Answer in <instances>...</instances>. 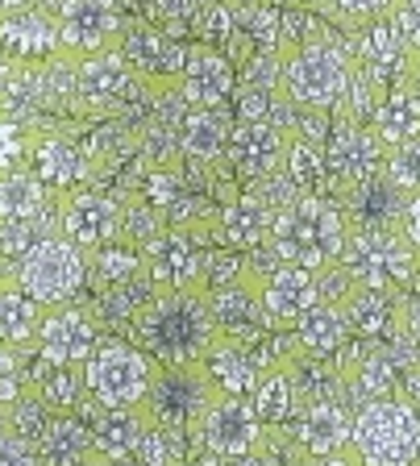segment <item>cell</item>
Listing matches in <instances>:
<instances>
[{"label":"cell","instance_id":"26","mask_svg":"<svg viewBox=\"0 0 420 466\" xmlns=\"http://www.w3.org/2000/svg\"><path fill=\"white\" fill-rule=\"evenodd\" d=\"M342 304H345V317H350V329L362 333V338H391V329L400 333V304H404V296L345 283ZM400 338H404V333H400Z\"/></svg>","mask_w":420,"mask_h":466},{"label":"cell","instance_id":"15","mask_svg":"<svg viewBox=\"0 0 420 466\" xmlns=\"http://www.w3.org/2000/svg\"><path fill=\"white\" fill-rule=\"evenodd\" d=\"M284 150H287V126H279V121H234L221 158L245 187H255L284 171Z\"/></svg>","mask_w":420,"mask_h":466},{"label":"cell","instance_id":"47","mask_svg":"<svg viewBox=\"0 0 420 466\" xmlns=\"http://www.w3.org/2000/svg\"><path fill=\"white\" fill-rule=\"evenodd\" d=\"M234 9H258V5H279V0H225Z\"/></svg>","mask_w":420,"mask_h":466},{"label":"cell","instance_id":"6","mask_svg":"<svg viewBox=\"0 0 420 466\" xmlns=\"http://www.w3.org/2000/svg\"><path fill=\"white\" fill-rule=\"evenodd\" d=\"M13 267H17V288L30 291L34 300H42L46 309L63 300H75L84 291V283H88V254L79 250L75 242H67L63 233H46Z\"/></svg>","mask_w":420,"mask_h":466},{"label":"cell","instance_id":"43","mask_svg":"<svg viewBox=\"0 0 420 466\" xmlns=\"http://www.w3.org/2000/svg\"><path fill=\"white\" fill-rule=\"evenodd\" d=\"M400 333H404V341H412L420 350V288L408 291L400 304Z\"/></svg>","mask_w":420,"mask_h":466},{"label":"cell","instance_id":"23","mask_svg":"<svg viewBox=\"0 0 420 466\" xmlns=\"http://www.w3.org/2000/svg\"><path fill=\"white\" fill-rule=\"evenodd\" d=\"M229 129H234V121H229L225 108H187L175 121L179 158H187V163H195V167L216 163V158L225 155Z\"/></svg>","mask_w":420,"mask_h":466},{"label":"cell","instance_id":"30","mask_svg":"<svg viewBox=\"0 0 420 466\" xmlns=\"http://www.w3.org/2000/svg\"><path fill=\"white\" fill-rule=\"evenodd\" d=\"M42 317H46V304L34 300L30 291H21L17 283L0 288V346L5 350H30Z\"/></svg>","mask_w":420,"mask_h":466},{"label":"cell","instance_id":"39","mask_svg":"<svg viewBox=\"0 0 420 466\" xmlns=\"http://www.w3.org/2000/svg\"><path fill=\"white\" fill-rule=\"evenodd\" d=\"M129 454L137 458V466H175V441H171L166 429H158L155 420H150V425L137 433Z\"/></svg>","mask_w":420,"mask_h":466},{"label":"cell","instance_id":"37","mask_svg":"<svg viewBox=\"0 0 420 466\" xmlns=\"http://www.w3.org/2000/svg\"><path fill=\"white\" fill-rule=\"evenodd\" d=\"M30 146H34L30 126H25V121H17V116H9V113H0V175L25 167Z\"/></svg>","mask_w":420,"mask_h":466},{"label":"cell","instance_id":"45","mask_svg":"<svg viewBox=\"0 0 420 466\" xmlns=\"http://www.w3.org/2000/svg\"><path fill=\"white\" fill-rule=\"evenodd\" d=\"M313 466H362L354 450H342V454H329V458H313Z\"/></svg>","mask_w":420,"mask_h":466},{"label":"cell","instance_id":"22","mask_svg":"<svg viewBox=\"0 0 420 466\" xmlns=\"http://www.w3.org/2000/svg\"><path fill=\"white\" fill-rule=\"evenodd\" d=\"M287 333H292V341L300 346V354H308V359H329V354L345 350V341L354 338L345 304L329 300V296H321Z\"/></svg>","mask_w":420,"mask_h":466},{"label":"cell","instance_id":"5","mask_svg":"<svg viewBox=\"0 0 420 466\" xmlns=\"http://www.w3.org/2000/svg\"><path fill=\"white\" fill-rule=\"evenodd\" d=\"M221 391L213 388L205 362H179V367L155 362V379H150V391L142 400V408L150 412V420L158 429L179 437V433H195L200 417L208 412V404Z\"/></svg>","mask_w":420,"mask_h":466},{"label":"cell","instance_id":"10","mask_svg":"<svg viewBox=\"0 0 420 466\" xmlns=\"http://www.w3.org/2000/svg\"><path fill=\"white\" fill-rule=\"evenodd\" d=\"M55 229L92 258L96 250L121 242V233H125V200L96 192V187H75L67 196H55Z\"/></svg>","mask_w":420,"mask_h":466},{"label":"cell","instance_id":"24","mask_svg":"<svg viewBox=\"0 0 420 466\" xmlns=\"http://www.w3.org/2000/svg\"><path fill=\"white\" fill-rule=\"evenodd\" d=\"M350 429L354 417L345 412V404L337 400H313L304 408L300 425H295V437L308 458H329V454H342L350 450Z\"/></svg>","mask_w":420,"mask_h":466},{"label":"cell","instance_id":"9","mask_svg":"<svg viewBox=\"0 0 420 466\" xmlns=\"http://www.w3.org/2000/svg\"><path fill=\"white\" fill-rule=\"evenodd\" d=\"M46 13L59 29V55L67 58L117 50L121 29H125L121 0H50Z\"/></svg>","mask_w":420,"mask_h":466},{"label":"cell","instance_id":"34","mask_svg":"<svg viewBox=\"0 0 420 466\" xmlns=\"http://www.w3.org/2000/svg\"><path fill=\"white\" fill-rule=\"evenodd\" d=\"M350 391L362 396V404L383 400V396H395V367H391L387 354L362 359V367H354V375H350Z\"/></svg>","mask_w":420,"mask_h":466},{"label":"cell","instance_id":"41","mask_svg":"<svg viewBox=\"0 0 420 466\" xmlns=\"http://www.w3.org/2000/svg\"><path fill=\"white\" fill-rule=\"evenodd\" d=\"M0 466H38L34 437H25L21 429H0Z\"/></svg>","mask_w":420,"mask_h":466},{"label":"cell","instance_id":"49","mask_svg":"<svg viewBox=\"0 0 420 466\" xmlns=\"http://www.w3.org/2000/svg\"><path fill=\"white\" fill-rule=\"evenodd\" d=\"M404 466H420V462H404Z\"/></svg>","mask_w":420,"mask_h":466},{"label":"cell","instance_id":"35","mask_svg":"<svg viewBox=\"0 0 420 466\" xmlns=\"http://www.w3.org/2000/svg\"><path fill=\"white\" fill-rule=\"evenodd\" d=\"M84 367H50V379L42 383V408H59V412H71V408L84 400Z\"/></svg>","mask_w":420,"mask_h":466},{"label":"cell","instance_id":"13","mask_svg":"<svg viewBox=\"0 0 420 466\" xmlns=\"http://www.w3.org/2000/svg\"><path fill=\"white\" fill-rule=\"evenodd\" d=\"M34 346H38V354H42L46 367H84L100 346L96 312L84 309V304H75V300L50 304L46 317H42V325H38Z\"/></svg>","mask_w":420,"mask_h":466},{"label":"cell","instance_id":"17","mask_svg":"<svg viewBox=\"0 0 420 466\" xmlns=\"http://www.w3.org/2000/svg\"><path fill=\"white\" fill-rule=\"evenodd\" d=\"M0 55L17 67H42L59 58V29L46 9H5L0 13Z\"/></svg>","mask_w":420,"mask_h":466},{"label":"cell","instance_id":"36","mask_svg":"<svg viewBox=\"0 0 420 466\" xmlns=\"http://www.w3.org/2000/svg\"><path fill=\"white\" fill-rule=\"evenodd\" d=\"M383 175H387L404 196H416L420 192V137L395 146V150H383Z\"/></svg>","mask_w":420,"mask_h":466},{"label":"cell","instance_id":"27","mask_svg":"<svg viewBox=\"0 0 420 466\" xmlns=\"http://www.w3.org/2000/svg\"><path fill=\"white\" fill-rule=\"evenodd\" d=\"M34 450H38V466H79L96 450V441H92V429L84 420L63 412V417H50L38 429Z\"/></svg>","mask_w":420,"mask_h":466},{"label":"cell","instance_id":"20","mask_svg":"<svg viewBox=\"0 0 420 466\" xmlns=\"http://www.w3.org/2000/svg\"><path fill=\"white\" fill-rule=\"evenodd\" d=\"M25 167L38 175L42 187H46L50 196L75 192V187H84V179L92 175L88 171L92 158L84 155L71 137H63V134H34V146H30Z\"/></svg>","mask_w":420,"mask_h":466},{"label":"cell","instance_id":"3","mask_svg":"<svg viewBox=\"0 0 420 466\" xmlns=\"http://www.w3.org/2000/svg\"><path fill=\"white\" fill-rule=\"evenodd\" d=\"M345 213L342 204L325 192L292 196L284 208H275L266 246L279 262L308 267V271H329L345 250Z\"/></svg>","mask_w":420,"mask_h":466},{"label":"cell","instance_id":"19","mask_svg":"<svg viewBox=\"0 0 420 466\" xmlns=\"http://www.w3.org/2000/svg\"><path fill=\"white\" fill-rule=\"evenodd\" d=\"M175 87L187 108H225L237 92V71L221 50L187 46L184 71H179Z\"/></svg>","mask_w":420,"mask_h":466},{"label":"cell","instance_id":"8","mask_svg":"<svg viewBox=\"0 0 420 466\" xmlns=\"http://www.w3.org/2000/svg\"><path fill=\"white\" fill-rule=\"evenodd\" d=\"M208 225H163V229L142 246V271L150 288H208V258L213 254L195 242V233Z\"/></svg>","mask_w":420,"mask_h":466},{"label":"cell","instance_id":"33","mask_svg":"<svg viewBox=\"0 0 420 466\" xmlns=\"http://www.w3.org/2000/svg\"><path fill=\"white\" fill-rule=\"evenodd\" d=\"M179 200H184V171L171 163H155L142 179V204L166 217Z\"/></svg>","mask_w":420,"mask_h":466},{"label":"cell","instance_id":"29","mask_svg":"<svg viewBox=\"0 0 420 466\" xmlns=\"http://www.w3.org/2000/svg\"><path fill=\"white\" fill-rule=\"evenodd\" d=\"M205 370L208 379H213V388L221 391V396H250L258 383V362L255 354L245 346H237V341H225V338H216V346L208 350V359H205Z\"/></svg>","mask_w":420,"mask_h":466},{"label":"cell","instance_id":"4","mask_svg":"<svg viewBox=\"0 0 420 466\" xmlns=\"http://www.w3.org/2000/svg\"><path fill=\"white\" fill-rule=\"evenodd\" d=\"M350 450L362 466H404L420 454V408L400 396H383L358 408Z\"/></svg>","mask_w":420,"mask_h":466},{"label":"cell","instance_id":"40","mask_svg":"<svg viewBox=\"0 0 420 466\" xmlns=\"http://www.w3.org/2000/svg\"><path fill=\"white\" fill-rule=\"evenodd\" d=\"M25 396V375H21V362L13 350L0 346V417L13 412V404Z\"/></svg>","mask_w":420,"mask_h":466},{"label":"cell","instance_id":"28","mask_svg":"<svg viewBox=\"0 0 420 466\" xmlns=\"http://www.w3.org/2000/svg\"><path fill=\"white\" fill-rule=\"evenodd\" d=\"M55 213V196L42 187L30 167L0 175V221H38Z\"/></svg>","mask_w":420,"mask_h":466},{"label":"cell","instance_id":"25","mask_svg":"<svg viewBox=\"0 0 420 466\" xmlns=\"http://www.w3.org/2000/svg\"><path fill=\"white\" fill-rule=\"evenodd\" d=\"M371 134L379 137L383 150H395L404 142H416L420 137V100L412 92V84H400V87H387L371 108Z\"/></svg>","mask_w":420,"mask_h":466},{"label":"cell","instance_id":"16","mask_svg":"<svg viewBox=\"0 0 420 466\" xmlns=\"http://www.w3.org/2000/svg\"><path fill=\"white\" fill-rule=\"evenodd\" d=\"M258 300H263L266 329H292L304 312L321 300V271L292 267V262H275L263 267L258 283Z\"/></svg>","mask_w":420,"mask_h":466},{"label":"cell","instance_id":"14","mask_svg":"<svg viewBox=\"0 0 420 466\" xmlns=\"http://www.w3.org/2000/svg\"><path fill=\"white\" fill-rule=\"evenodd\" d=\"M195 433H200L208 454H216L221 462L263 450V420H258L250 396H216L208 404V412L200 417Z\"/></svg>","mask_w":420,"mask_h":466},{"label":"cell","instance_id":"11","mask_svg":"<svg viewBox=\"0 0 420 466\" xmlns=\"http://www.w3.org/2000/svg\"><path fill=\"white\" fill-rule=\"evenodd\" d=\"M137 79L125 67V58L117 50H105V55H88L75 58V79H71V113L75 116H92V121H105V116H117L129 100L137 96Z\"/></svg>","mask_w":420,"mask_h":466},{"label":"cell","instance_id":"32","mask_svg":"<svg viewBox=\"0 0 420 466\" xmlns=\"http://www.w3.org/2000/svg\"><path fill=\"white\" fill-rule=\"evenodd\" d=\"M295 192H321L325 184V150L316 137H304L287 129V150H284V171H279Z\"/></svg>","mask_w":420,"mask_h":466},{"label":"cell","instance_id":"21","mask_svg":"<svg viewBox=\"0 0 420 466\" xmlns=\"http://www.w3.org/2000/svg\"><path fill=\"white\" fill-rule=\"evenodd\" d=\"M271 217H275L271 204H266L255 187H242L234 200H225L216 208L213 233H216V242L229 246V250H258V246H266Z\"/></svg>","mask_w":420,"mask_h":466},{"label":"cell","instance_id":"48","mask_svg":"<svg viewBox=\"0 0 420 466\" xmlns=\"http://www.w3.org/2000/svg\"><path fill=\"white\" fill-rule=\"evenodd\" d=\"M408 84H412V92H416V100H420V55L412 58V76H408Z\"/></svg>","mask_w":420,"mask_h":466},{"label":"cell","instance_id":"44","mask_svg":"<svg viewBox=\"0 0 420 466\" xmlns=\"http://www.w3.org/2000/svg\"><path fill=\"white\" fill-rule=\"evenodd\" d=\"M400 233H404V242L412 246V254H416V262H420V192L408 196V204H404Z\"/></svg>","mask_w":420,"mask_h":466},{"label":"cell","instance_id":"31","mask_svg":"<svg viewBox=\"0 0 420 466\" xmlns=\"http://www.w3.org/2000/svg\"><path fill=\"white\" fill-rule=\"evenodd\" d=\"M295 400H300V388H295V379H292V367L263 370L255 391H250V404H255L263 425H284L295 412Z\"/></svg>","mask_w":420,"mask_h":466},{"label":"cell","instance_id":"12","mask_svg":"<svg viewBox=\"0 0 420 466\" xmlns=\"http://www.w3.org/2000/svg\"><path fill=\"white\" fill-rule=\"evenodd\" d=\"M117 55L125 58V67L134 71L137 84L158 92V87H175L179 71H184L187 46L175 34H166V29L150 25V21H125Z\"/></svg>","mask_w":420,"mask_h":466},{"label":"cell","instance_id":"50","mask_svg":"<svg viewBox=\"0 0 420 466\" xmlns=\"http://www.w3.org/2000/svg\"><path fill=\"white\" fill-rule=\"evenodd\" d=\"M416 462H420V454H416Z\"/></svg>","mask_w":420,"mask_h":466},{"label":"cell","instance_id":"51","mask_svg":"<svg viewBox=\"0 0 420 466\" xmlns=\"http://www.w3.org/2000/svg\"><path fill=\"white\" fill-rule=\"evenodd\" d=\"M184 466H187V462H184Z\"/></svg>","mask_w":420,"mask_h":466},{"label":"cell","instance_id":"38","mask_svg":"<svg viewBox=\"0 0 420 466\" xmlns=\"http://www.w3.org/2000/svg\"><path fill=\"white\" fill-rule=\"evenodd\" d=\"M391 9H395V0H325V13H333L345 29L371 25V21L387 17Z\"/></svg>","mask_w":420,"mask_h":466},{"label":"cell","instance_id":"7","mask_svg":"<svg viewBox=\"0 0 420 466\" xmlns=\"http://www.w3.org/2000/svg\"><path fill=\"white\" fill-rule=\"evenodd\" d=\"M150 379H155V359L146 350L129 346V341L108 338L96 346L84 362V388L100 408H134L146 400Z\"/></svg>","mask_w":420,"mask_h":466},{"label":"cell","instance_id":"18","mask_svg":"<svg viewBox=\"0 0 420 466\" xmlns=\"http://www.w3.org/2000/svg\"><path fill=\"white\" fill-rule=\"evenodd\" d=\"M383 167V146L371 134V126H358V121H337L325 146V175H329L337 187H358L362 179H371Z\"/></svg>","mask_w":420,"mask_h":466},{"label":"cell","instance_id":"1","mask_svg":"<svg viewBox=\"0 0 420 466\" xmlns=\"http://www.w3.org/2000/svg\"><path fill=\"white\" fill-rule=\"evenodd\" d=\"M134 333L146 346V354L163 367L179 362H205L208 350L216 346V325L208 312L205 288H171L150 291L134 309Z\"/></svg>","mask_w":420,"mask_h":466},{"label":"cell","instance_id":"46","mask_svg":"<svg viewBox=\"0 0 420 466\" xmlns=\"http://www.w3.org/2000/svg\"><path fill=\"white\" fill-rule=\"evenodd\" d=\"M9 283H17V267H13V258L0 254V288H9Z\"/></svg>","mask_w":420,"mask_h":466},{"label":"cell","instance_id":"42","mask_svg":"<svg viewBox=\"0 0 420 466\" xmlns=\"http://www.w3.org/2000/svg\"><path fill=\"white\" fill-rule=\"evenodd\" d=\"M391 25L400 29L404 46L412 50V55H420V0H395V9L387 13Z\"/></svg>","mask_w":420,"mask_h":466},{"label":"cell","instance_id":"2","mask_svg":"<svg viewBox=\"0 0 420 466\" xmlns=\"http://www.w3.org/2000/svg\"><path fill=\"white\" fill-rule=\"evenodd\" d=\"M279 96L292 108H308V113H337L345 100L354 76V50L329 29H316L313 38H304L300 46L279 50Z\"/></svg>","mask_w":420,"mask_h":466}]
</instances>
